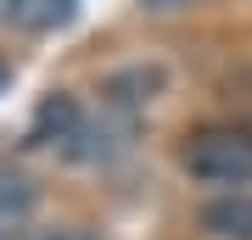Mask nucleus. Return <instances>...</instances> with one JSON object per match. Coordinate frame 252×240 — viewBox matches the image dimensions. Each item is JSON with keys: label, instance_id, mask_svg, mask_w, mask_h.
Returning <instances> with one entry per match:
<instances>
[{"label": "nucleus", "instance_id": "obj_1", "mask_svg": "<svg viewBox=\"0 0 252 240\" xmlns=\"http://www.w3.org/2000/svg\"><path fill=\"white\" fill-rule=\"evenodd\" d=\"M180 173L202 190H241L252 185V129L207 123L180 145Z\"/></svg>", "mask_w": 252, "mask_h": 240}, {"label": "nucleus", "instance_id": "obj_2", "mask_svg": "<svg viewBox=\"0 0 252 240\" xmlns=\"http://www.w3.org/2000/svg\"><path fill=\"white\" fill-rule=\"evenodd\" d=\"M207 240H252V190H219L213 201L196 213Z\"/></svg>", "mask_w": 252, "mask_h": 240}, {"label": "nucleus", "instance_id": "obj_3", "mask_svg": "<svg viewBox=\"0 0 252 240\" xmlns=\"http://www.w3.org/2000/svg\"><path fill=\"white\" fill-rule=\"evenodd\" d=\"M79 123H84V107H79V95H67V89H51L45 101H39V112H34V129H28V140L34 145H62L79 134Z\"/></svg>", "mask_w": 252, "mask_h": 240}, {"label": "nucleus", "instance_id": "obj_4", "mask_svg": "<svg viewBox=\"0 0 252 240\" xmlns=\"http://www.w3.org/2000/svg\"><path fill=\"white\" fill-rule=\"evenodd\" d=\"M39 213V185L28 173H0V240H23Z\"/></svg>", "mask_w": 252, "mask_h": 240}, {"label": "nucleus", "instance_id": "obj_5", "mask_svg": "<svg viewBox=\"0 0 252 240\" xmlns=\"http://www.w3.org/2000/svg\"><path fill=\"white\" fill-rule=\"evenodd\" d=\"M101 95H107V107L118 112H140V107H152V101L162 95V67H124V73H112L107 84H101Z\"/></svg>", "mask_w": 252, "mask_h": 240}, {"label": "nucleus", "instance_id": "obj_6", "mask_svg": "<svg viewBox=\"0 0 252 240\" xmlns=\"http://www.w3.org/2000/svg\"><path fill=\"white\" fill-rule=\"evenodd\" d=\"M73 17V0H0V23L17 34H51Z\"/></svg>", "mask_w": 252, "mask_h": 240}, {"label": "nucleus", "instance_id": "obj_7", "mask_svg": "<svg viewBox=\"0 0 252 240\" xmlns=\"http://www.w3.org/2000/svg\"><path fill=\"white\" fill-rule=\"evenodd\" d=\"M34 240H95L90 229H79V223H56V229H39Z\"/></svg>", "mask_w": 252, "mask_h": 240}, {"label": "nucleus", "instance_id": "obj_8", "mask_svg": "<svg viewBox=\"0 0 252 240\" xmlns=\"http://www.w3.org/2000/svg\"><path fill=\"white\" fill-rule=\"evenodd\" d=\"M6 89H11V67L0 62V95H6Z\"/></svg>", "mask_w": 252, "mask_h": 240}]
</instances>
